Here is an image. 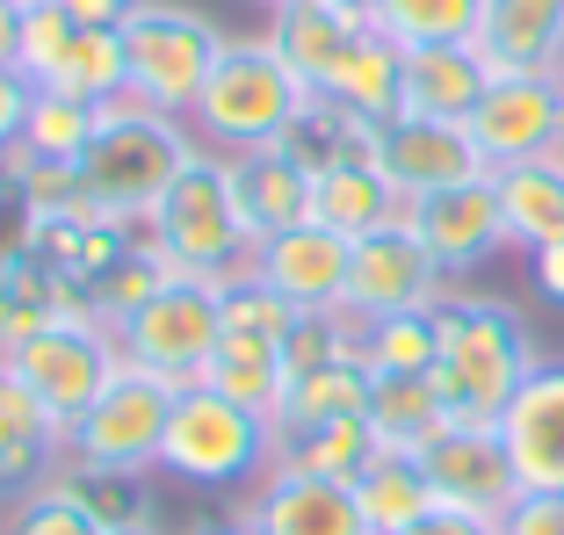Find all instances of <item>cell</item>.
Here are the masks:
<instances>
[{
  "label": "cell",
  "instance_id": "1",
  "mask_svg": "<svg viewBox=\"0 0 564 535\" xmlns=\"http://www.w3.org/2000/svg\"><path fill=\"white\" fill-rule=\"evenodd\" d=\"M434 334H442L434 391H442L448 419L499 427V413L514 405V391L529 384L535 362H543L529 312L492 297V290H448V297L434 304Z\"/></svg>",
  "mask_w": 564,
  "mask_h": 535
},
{
  "label": "cell",
  "instance_id": "2",
  "mask_svg": "<svg viewBox=\"0 0 564 535\" xmlns=\"http://www.w3.org/2000/svg\"><path fill=\"white\" fill-rule=\"evenodd\" d=\"M188 152H196L188 117H166V109H152L138 95H117V101H101V117H95V138L80 152V182L101 218L145 225Z\"/></svg>",
  "mask_w": 564,
  "mask_h": 535
},
{
  "label": "cell",
  "instance_id": "3",
  "mask_svg": "<svg viewBox=\"0 0 564 535\" xmlns=\"http://www.w3.org/2000/svg\"><path fill=\"white\" fill-rule=\"evenodd\" d=\"M160 470L188 492H247L275 470V419L210 384H182L166 413Z\"/></svg>",
  "mask_w": 564,
  "mask_h": 535
},
{
  "label": "cell",
  "instance_id": "4",
  "mask_svg": "<svg viewBox=\"0 0 564 535\" xmlns=\"http://www.w3.org/2000/svg\"><path fill=\"white\" fill-rule=\"evenodd\" d=\"M304 95L312 87L275 58L268 36H232L217 51L210 80H203L196 109H188V131L210 152H253V145H282V131L297 123Z\"/></svg>",
  "mask_w": 564,
  "mask_h": 535
},
{
  "label": "cell",
  "instance_id": "5",
  "mask_svg": "<svg viewBox=\"0 0 564 535\" xmlns=\"http://www.w3.org/2000/svg\"><path fill=\"white\" fill-rule=\"evenodd\" d=\"M145 239L166 253L174 275H232V268L253 261V239L239 225V203H232V160L210 145H196L182 160V174L166 182V196L152 203Z\"/></svg>",
  "mask_w": 564,
  "mask_h": 535
},
{
  "label": "cell",
  "instance_id": "6",
  "mask_svg": "<svg viewBox=\"0 0 564 535\" xmlns=\"http://www.w3.org/2000/svg\"><path fill=\"white\" fill-rule=\"evenodd\" d=\"M117 36H123V95L152 101L166 117H188V109H196L217 51L232 44V36L217 30L203 8H188V0H138Z\"/></svg>",
  "mask_w": 564,
  "mask_h": 535
},
{
  "label": "cell",
  "instance_id": "7",
  "mask_svg": "<svg viewBox=\"0 0 564 535\" xmlns=\"http://www.w3.org/2000/svg\"><path fill=\"white\" fill-rule=\"evenodd\" d=\"M0 362L15 369L22 384L44 398V413L58 419L73 435V419L101 398V391L117 384L123 369V340L101 326V318H73V326H44V334L15 340V348H0Z\"/></svg>",
  "mask_w": 564,
  "mask_h": 535
},
{
  "label": "cell",
  "instance_id": "8",
  "mask_svg": "<svg viewBox=\"0 0 564 535\" xmlns=\"http://www.w3.org/2000/svg\"><path fill=\"white\" fill-rule=\"evenodd\" d=\"M123 354L166 384H203V369H210L217 340H225V312H217V283L210 275H174L152 304H138L131 318L117 326Z\"/></svg>",
  "mask_w": 564,
  "mask_h": 535
},
{
  "label": "cell",
  "instance_id": "9",
  "mask_svg": "<svg viewBox=\"0 0 564 535\" xmlns=\"http://www.w3.org/2000/svg\"><path fill=\"white\" fill-rule=\"evenodd\" d=\"M15 66L30 73L36 95H66V101L101 109V101L123 95V36L117 30H87V22H73V15H58V8H44V0H30V8H22Z\"/></svg>",
  "mask_w": 564,
  "mask_h": 535
},
{
  "label": "cell",
  "instance_id": "10",
  "mask_svg": "<svg viewBox=\"0 0 564 535\" xmlns=\"http://www.w3.org/2000/svg\"><path fill=\"white\" fill-rule=\"evenodd\" d=\"M166 413H174V384L138 369L123 354L117 384L101 391L66 435V456H87V463H117V470H160V441H166Z\"/></svg>",
  "mask_w": 564,
  "mask_h": 535
},
{
  "label": "cell",
  "instance_id": "11",
  "mask_svg": "<svg viewBox=\"0 0 564 535\" xmlns=\"http://www.w3.org/2000/svg\"><path fill=\"white\" fill-rule=\"evenodd\" d=\"M448 268L427 253V239L413 232V218L383 225V232L355 239V261H348V304L340 312L377 326V318H399V312H434L448 297Z\"/></svg>",
  "mask_w": 564,
  "mask_h": 535
},
{
  "label": "cell",
  "instance_id": "12",
  "mask_svg": "<svg viewBox=\"0 0 564 535\" xmlns=\"http://www.w3.org/2000/svg\"><path fill=\"white\" fill-rule=\"evenodd\" d=\"M470 138H478L485 167L564 152V80L557 73H492V87L470 109Z\"/></svg>",
  "mask_w": 564,
  "mask_h": 535
},
{
  "label": "cell",
  "instance_id": "13",
  "mask_svg": "<svg viewBox=\"0 0 564 535\" xmlns=\"http://www.w3.org/2000/svg\"><path fill=\"white\" fill-rule=\"evenodd\" d=\"M427 463V485L442 506L456 514H485V521H507V506L521 500V478H514V456L499 441V427H478V419H448L442 435L420 449Z\"/></svg>",
  "mask_w": 564,
  "mask_h": 535
},
{
  "label": "cell",
  "instance_id": "14",
  "mask_svg": "<svg viewBox=\"0 0 564 535\" xmlns=\"http://www.w3.org/2000/svg\"><path fill=\"white\" fill-rule=\"evenodd\" d=\"M377 167L391 174V188H399L405 203L442 196V188H456V182H478V174H492V167H485V152H478V138H470V123L413 117V109H399V117L383 123Z\"/></svg>",
  "mask_w": 564,
  "mask_h": 535
},
{
  "label": "cell",
  "instance_id": "15",
  "mask_svg": "<svg viewBox=\"0 0 564 535\" xmlns=\"http://www.w3.org/2000/svg\"><path fill=\"white\" fill-rule=\"evenodd\" d=\"M405 218H413V232L427 239L434 261L448 268V283H456V275H470V268H485V261H499V253L514 247V239H507V210H499L492 174L456 182V188H442V196L405 203Z\"/></svg>",
  "mask_w": 564,
  "mask_h": 535
},
{
  "label": "cell",
  "instance_id": "16",
  "mask_svg": "<svg viewBox=\"0 0 564 535\" xmlns=\"http://www.w3.org/2000/svg\"><path fill=\"white\" fill-rule=\"evenodd\" d=\"M348 261H355V239H340L318 218H304V225H290V232L253 247V275L268 290H282L297 312H340L348 304Z\"/></svg>",
  "mask_w": 564,
  "mask_h": 535
},
{
  "label": "cell",
  "instance_id": "17",
  "mask_svg": "<svg viewBox=\"0 0 564 535\" xmlns=\"http://www.w3.org/2000/svg\"><path fill=\"white\" fill-rule=\"evenodd\" d=\"M499 441L514 456L521 492H564V354L535 362V376L499 413Z\"/></svg>",
  "mask_w": 564,
  "mask_h": 535
},
{
  "label": "cell",
  "instance_id": "18",
  "mask_svg": "<svg viewBox=\"0 0 564 535\" xmlns=\"http://www.w3.org/2000/svg\"><path fill=\"white\" fill-rule=\"evenodd\" d=\"M253 535H369L355 485H333V478H304V470H268L253 500L239 506Z\"/></svg>",
  "mask_w": 564,
  "mask_h": 535
},
{
  "label": "cell",
  "instance_id": "19",
  "mask_svg": "<svg viewBox=\"0 0 564 535\" xmlns=\"http://www.w3.org/2000/svg\"><path fill=\"white\" fill-rule=\"evenodd\" d=\"M377 30V22L369 15H355V8H340V0H290V8H275V15H268V44H275V58L290 73H297L304 87H326L333 73L348 66V51L362 44V36Z\"/></svg>",
  "mask_w": 564,
  "mask_h": 535
},
{
  "label": "cell",
  "instance_id": "20",
  "mask_svg": "<svg viewBox=\"0 0 564 535\" xmlns=\"http://www.w3.org/2000/svg\"><path fill=\"white\" fill-rule=\"evenodd\" d=\"M66 463V427L44 413L30 384L0 362V500H30Z\"/></svg>",
  "mask_w": 564,
  "mask_h": 535
},
{
  "label": "cell",
  "instance_id": "21",
  "mask_svg": "<svg viewBox=\"0 0 564 535\" xmlns=\"http://www.w3.org/2000/svg\"><path fill=\"white\" fill-rule=\"evenodd\" d=\"M225 160H232V203H239V225H247L253 247L312 218V174H304L282 145L225 152Z\"/></svg>",
  "mask_w": 564,
  "mask_h": 535
},
{
  "label": "cell",
  "instance_id": "22",
  "mask_svg": "<svg viewBox=\"0 0 564 535\" xmlns=\"http://www.w3.org/2000/svg\"><path fill=\"white\" fill-rule=\"evenodd\" d=\"M470 44L492 73H564V0H485Z\"/></svg>",
  "mask_w": 564,
  "mask_h": 535
},
{
  "label": "cell",
  "instance_id": "23",
  "mask_svg": "<svg viewBox=\"0 0 564 535\" xmlns=\"http://www.w3.org/2000/svg\"><path fill=\"white\" fill-rule=\"evenodd\" d=\"M145 239V225H123V218H36V261L58 275L66 290H95L123 253Z\"/></svg>",
  "mask_w": 564,
  "mask_h": 535
},
{
  "label": "cell",
  "instance_id": "24",
  "mask_svg": "<svg viewBox=\"0 0 564 535\" xmlns=\"http://www.w3.org/2000/svg\"><path fill=\"white\" fill-rule=\"evenodd\" d=\"M485 87H492V66L478 58V44H420V51H405V109H413V117L470 123V109H478Z\"/></svg>",
  "mask_w": 564,
  "mask_h": 535
},
{
  "label": "cell",
  "instance_id": "25",
  "mask_svg": "<svg viewBox=\"0 0 564 535\" xmlns=\"http://www.w3.org/2000/svg\"><path fill=\"white\" fill-rule=\"evenodd\" d=\"M377 138H383L377 117H362V109H348V101H333V95H304L297 123L282 131V152H290L304 174H326V167L377 160Z\"/></svg>",
  "mask_w": 564,
  "mask_h": 535
},
{
  "label": "cell",
  "instance_id": "26",
  "mask_svg": "<svg viewBox=\"0 0 564 535\" xmlns=\"http://www.w3.org/2000/svg\"><path fill=\"white\" fill-rule=\"evenodd\" d=\"M312 218L333 225L340 239H369V232L405 218V196L391 188V174H383L377 160H355V167L312 174Z\"/></svg>",
  "mask_w": 564,
  "mask_h": 535
},
{
  "label": "cell",
  "instance_id": "27",
  "mask_svg": "<svg viewBox=\"0 0 564 535\" xmlns=\"http://www.w3.org/2000/svg\"><path fill=\"white\" fill-rule=\"evenodd\" d=\"M355 506H362L369 535H405L413 521H427L442 500H434V485H427L420 449H377L362 470H355Z\"/></svg>",
  "mask_w": 564,
  "mask_h": 535
},
{
  "label": "cell",
  "instance_id": "28",
  "mask_svg": "<svg viewBox=\"0 0 564 535\" xmlns=\"http://www.w3.org/2000/svg\"><path fill=\"white\" fill-rule=\"evenodd\" d=\"M492 188H499V210H507V239H514L521 253L564 239V152L492 167Z\"/></svg>",
  "mask_w": 564,
  "mask_h": 535
},
{
  "label": "cell",
  "instance_id": "29",
  "mask_svg": "<svg viewBox=\"0 0 564 535\" xmlns=\"http://www.w3.org/2000/svg\"><path fill=\"white\" fill-rule=\"evenodd\" d=\"M44 492L73 500L101 535L117 528H145L152 521V492H145V470H117V463H87V456H66V463L44 478Z\"/></svg>",
  "mask_w": 564,
  "mask_h": 535
},
{
  "label": "cell",
  "instance_id": "30",
  "mask_svg": "<svg viewBox=\"0 0 564 535\" xmlns=\"http://www.w3.org/2000/svg\"><path fill=\"white\" fill-rule=\"evenodd\" d=\"M73 318H95V312H87L80 290H66L36 253L0 268V348H15V340L44 334V326H73Z\"/></svg>",
  "mask_w": 564,
  "mask_h": 535
},
{
  "label": "cell",
  "instance_id": "31",
  "mask_svg": "<svg viewBox=\"0 0 564 535\" xmlns=\"http://www.w3.org/2000/svg\"><path fill=\"white\" fill-rule=\"evenodd\" d=\"M377 427L369 419H326V427H282L275 435V470H304V478H333L355 485V470L377 456Z\"/></svg>",
  "mask_w": 564,
  "mask_h": 535
},
{
  "label": "cell",
  "instance_id": "32",
  "mask_svg": "<svg viewBox=\"0 0 564 535\" xmlns=\"http://www.w3.org/2000/svg\"><path fill=\"white\" fill-rule=\"evenodd\" d=\"M369 427H377L383 449H427L448 427L434 376H369Z\"/></svg>",
  "mask_w": 564,
  "mask_h": 535
},
{
  "label": "cell",
  "instance_id": "33",
  "mask_svg": "<svg viewBox=\"0 0 564 535\" xmlns=\"http://www.w3.org/2000/svg\"><path fill=\"white\" fill-rule=\"evenodd\" d=\"M326 419H369V369L362 362L304 369V376L282 384L275 435H282V427H326Z\"/></svg>",
  "mask_w": 564,
  "mask_h": 535
},
{
  "label": "cell",
  "instance_id": "34",
  "mask_svg": "<svg viewBox=\"0 0 564 535\" xmlns=\"http://www.w3.org/2000/svg\"><path fill=\"white\" fill-rule=\"evenodd\" d=\"M203 384L275 419L282 384H290V362H282V348H268V340H232V334H225L217 354H210V369H203Z\"/></svg>",
  "mask_w": 564,
  "mask_h": 535
},
{
  "label": "cell",
  "instance_id": "35",
  "mask_svg": "<svg viewBox=\"0 0 564 535\" xmlns=\"http://www.w3.org/2000/svg\"><path fill=\"white\" fill-rule=\"evenodd\" d=\"M217 312H225V334L232 340H268V348H282L290 326L304 318L282 290H268L261 275H253V261L232 268V275H217Z\"/></svg>",
  "mask_w": 564,
  "mask_h": 535
},
{
  "label": "cell",
  "instance_id": "36",
  "mask_svg": "<svg viewBox=\"0 0 564 535\" xmlns=\"http://www.w3.org/2000/svg\"><path fill=\"white\" fill-rule=\"evenodd\" d=\"M485 0H377V30L399 51L420 44H470L478 36Z\"/></svg>",
  "mask_w": 564,
  "mask_h": 535
},
{
  "label": "cell",
  "instance_id": "37",
  "mask_svg": "<svg viewBox=\"0 0 564 535\" xmlns=\"http://www.w3.org/2000/svg\"><path fill=\"white\" fill-rule=\"evenodd\" d=\"M434 354H442L434 312H399V318L362 326V369L369 376H434Z\"/></svg>",
  "mask_w": 564,
  "mask_h": 535
},
{
  "label": "cell",
  "instance_id": "38",
  "mask_svg": "<svg viewBox=\"0 0 564 535\" xmlns=\"http://www.w3.org/2000/svg\"><path fill=\"white\" fill-rule=\"evenodd\" d=\"M166 283H174V268H166V253L152 247V239H138V247L123 253V261L109 268V275H101L95 290H87V312H95L101 326H109V334H117L123 318H131L138 304H152V297H160Z\"/></svg>",
  "mask_w": 564,
  "mask_h": 535
},
{
  "label": "cell",
  "instance_id": "39",
  "mask_svg": "<svg viewBox=\"0 0 564 535\" xmlns=\"http://www.w3.org/2000/svg\"><path fill=\"white\" fill-rule=\"evenodd\" d=\"M95 117L101 109H87V101H66V95H36L30 117H22V152H36V160H73L80 167L87 138H95Z\"/></svg>",
  "mask_w": 564,
  "mask_h": 535
},
{
  "label": "cell",
  "instance_id": "40",
  "mask_svg": "<svg viewBox=\"0 0 564 535\" xmlns=\"http://www.w3.org/2000/svg\"><path fill=\"white\" fill-rule=\"evenodd\" d=\"M8 535H101V528L73 500H58V492H30L15 506V521H8Z\"/></svg>",
  "mask_w": 564,
  "mask_h": 535
},
{
  "label": "cell",
  "instance_id": "41",
  "mask_svg": "<svg viewBox=\"0 0 564 535\" xmlns=\"http://www.w3.org/2000/svg\"><path fill=\"white\" fill-rule=\"evenodd\" d=\"M30 247H36V210H30V196H22V188L0 174V268L22 261Z\"/></svg>",
  "mask_w": 564,
  "mask_h": 535
},
{
  "label": "cell",
  "instance_id": "42",
  "mask_svg": "<svg viewBox=\"0 0 564 535\" xmlns=\"http://www.w3.org/2000/svg\"><path fill=\"white\" fill-rule=\"evenodd\" d=\"M499 535H564V492H521Z\"/></svg>",
  "mask_w": 564,
  "mask_h": 535
},
{
  "label": "cell",
  "instance_id": "43",
  "mask_svg": "<svg viewBox=\"0 0 564 535\" xmlns=\"http://www.w3.org/2000/svg\"><path fill=\"white\" fill-rule=\"evenodd\" d=\"M30 101H36L30 73H22V66H0V152L22 138V117H30Z\"/></svg>",
  "mask_w": 564,
  "mask_h": 535
},
{
  "label": "cell",
  "instance_id": "44",
  "mask_svg": "<svg viewBox=\"0 0 564 535\" xmlns=\"http://www.w3.org/2000/svg\"><path fill=\"white\" fill-rule=\"evenodd\" d=\"M529 283H535V297H550L564 312V239H550V247L529 253Z\"/></svg>",
  "mask_w": 564,
  "mask_h": 535
},
{
  "label": "cell",
  "instance_id": "45",
  "mask_svg": "<svg viewBox=\"0 0 564 535\" xmlns=\"http://www.w3.org/2000/svg\"><path fill=\"white\" fill-rule=\"evenodd\" d=\"M44 8H58V15L87 22V30H123V15H131L138 0H44Z\"/></svg>",
  "mask_w": 564,
  "mask_h": 535
},
{
  "label": "cell",
  "instance_id": "46",
  "mask_svg": "<svg viewBox=\"0 0 564 535\" xmlns=\"http://www.w3.org/2000/svg\"><path fill=\"white\" fill-rule=\"evenodd\" d=\"M405 535H499V521H485V514H456V506H434L427 521H413Z\"/></svg>",
  "mask_w": 564,
  "mask_h": 535
},
{
  "label": "cell",
  "instance_id": "47",
  "mask_svg": "<svg viewBox=\"0 0 564 535\" xmlns=\"http://www.w3.org/2000/svg\"><path fill=\"white\" fill-rule=\"evenodd\" d=\"M22 8L30 0H0V66H15V51H22Z\"/></svg>",
  "mask_w": 564,
  "mask_h": 535
},
{
  "label": "cell",
  "instance_id": "48",
  "mask_svg": "<svg viewBox=\"0 0 564 535\" xmlns=\"http://www.w3.org/2000/svg\"><path fill=\"white\" fill-rule=\"evenodd\" d=\"M196 535H253L247 521H210V528H196Z\"/></svg>",
  "mask_w": 564,
  "mask_h": 535
},
{
  "label": "cell",
  "instance_id": "49",
  "mask_svg": "<svg viewBox=\"0 0 564 535\" xmlns=\"http://www.w3.org/2000/svg\"><path fill=\"white\" fill-rule=\"evenodd\" d=\"M340 8H355V15H369V22H377V0H340Z\"/></svg>",
  "mask_w": 564,
  "mask_h": 535
},
{
  "label": "cell",
  "instance_id": "50",
  "mask_svg": "<svg viewBox=\"0 0 564 535\" xmlns=\"http://www.w3.org/2000/svg\"><path fill=\"white\" fill-rule=\"evenodd\" d=\"M117 535H160V521H145V528H117Z\"/></svg>",
  "mask_w": 564,
  "mask_h": 535
},
{
  "label": "cell",
  "instance_id": "51",
  "mask_svg": "<svg viewBox=\"0 0 564 535\" xmlns=\"http://www.w3.org/2000/svg\"><path fill=\"white\" fill-rule=\"evenodd\" d=\"M261 8H268V15H275V8H290V0H261Z\"/></svg>",
  "mask_w": 564,
  "mask_h": 535
},
{
  "label": "cell",
  "instance_id": "52",
  "mask_svg": "<svg viewBox=\"0 0 564 535\" xmlns=\"http://www.w3.org/2000/svg\"><path fill=\"white\" fill-rule=\"evenodd\" d=\"M557 80H564V73H557Z\"/></svg>",
  "mask_w": 564,
  "mask_h": 535
},
{
  "label": "cell",
  "instance_id": "53",
  "mask_svg": "<svg viewBox=\"0 0 564 535\" xmlns=\"http://www.w3.org/2000/svg\"><path fill=\"white\" fill-rule=\"evenodd\" d=\"M0 535H8V528H0Z\"/></svg>",
  "mask_w": 564,
  "mask_h": 535
}]
</instances>
